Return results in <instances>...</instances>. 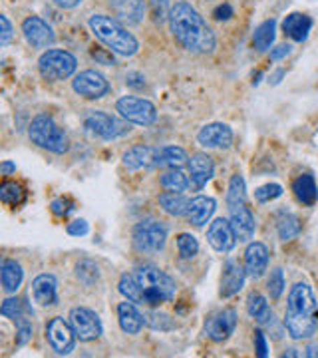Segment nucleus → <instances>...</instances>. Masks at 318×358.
I'll return each instance as SVG.
<instances>
[{
	"label": "nucleus",
	"instance_id": "5",
	"mask_svg": "<svg viewBox=\"0 0 318 358\" xmlns=\"http://www.w3.org/2000/svg\"><path fill=\"white\" fill-rule=\"evenodd\" d=\"M28 138L42 150H48L52 154H66L68 152V138L62 129L56 126V122L46 115H38L32 120L28 128Z\"/></svg>",
	"mask_w": 318,
	"mask_h": 358
},
{
	"label": "nucleus",
	"instance_id": "46",
	"mask_svg": "<svg viewBox=\"0 0 318 358\" xmlns=\"http://www.w3.org/2000/svg\"><path fill=\"white\" fill-rule=\"evenodd\" d=\"M254 350H256V355H259L261 358L268 357L267 338H265L263 331H256V333H254Z\"/></svg>",
	"mask_w": 318,
	"mask_h": 358
},
{
	"label": "nucleus",
	"instance_id": "31",
	"mask_svg": "<svg viewBox=\"0 0 318 358\" xmlns=\"http://www.w3.org/2000/svg\"><path fill=\"white\" fill-rule=\"evenodd\" d=\"M159 205L164 207L166 213L173 215V217L187 215V211H189V199L178 192L161 193V195H159Z\"/></svg>",
	"mask_w": 318,
	"mask_h": 358
},
{
	"label": "nucleus",
	"instance_id": "38",
	"mask_svg": "<svg viewBox=\"0 0 318 358\" xmlns=\"http://www.w3.org/2000/svg\"><path fill=\"white\" fill-rule=\"evenodd\" d=\"M143 320H145V324L153 329V331H161V333H166V331H171V329H175V322L173 319L166 315V313H157V310H150V313H143Z\"/></svg>",
	"mask_w": 318,
	"mask_h": 358
},
{
	"label": "nucleus",
	"instance_id": "26",
	"mask_svg": "<svg viewBox=\"0 0 318 358\" xmlns=\"http://www.w3.org/2000/svg\"><path fill=\"white\" fill-rule=\"evenodd\" d=\"M215 199L213 197H205V195H199L195 199L189 201V211H187V217L195 225V227H203L205 223L211 219V215L215 213Z\"/></svg>",
	"mask_w": 318,
	"mask_h": 358
},
{
	"label": "nucleus",
	"instance_id": "42",
	"mask_svg": "<svg viewBox=\"0 0 318 358\" xmlns=\"http://www.w3.org/2000/svg\"><path fill=\"white\" fill-rule=\"evenodd\" d=\"M76 273H78V277H80V279H82L84 282H86V275H89L92 282L98 281V277H100L98 267H96L94 263H89V261H82V263H78Z\"/></svg>",
	"mask_w": 318,
	"mask_h": 358
},
{
	"label": "nucleus",
	"instance_id": "24",
	"mask_svg": "<svg viewBox=\"0 0 318 358\" xmlns=\"http://www.w3.org/2000/svg\"><path fill=\"white\" fill-rule=\"evenodd\" d=\"M56 287H58V282L54 279V275H38L32 281V296L40 307H50L58 301Z\"/></svg>",
	"mask_w": 318,
	"mask_h": 358
},
{
	"label": "nucleus",
	"instance_id": "44",
	"mask_svg": "<svg viewBox=\"0 0 318 358\" xmlns=\"http://www.w3.org/2000/svg\"><path fill=\"white\" fill-rule=\"evenodd\" d=\"M68 235H74V237H84V235H88L89 225L86 219H74L72 223H68Z\"/></svg>",
	"mask_w": 318,
	"mask_h": 358
},
{
	"label": "nucleus",
	"instance_id": "17",
	"mask_svg": "<svg viewBox=\"0 0 318 358\" xmlns=\"http://www.w3.org/2000/svg\"><path fill=\"white\" fill-rule=\"evenodd\" d=\"M207 241L219 253H229L237 243V237L231 227L229 219H215L207 231Z\"/></svg>",
	"mask_w": 318,
	"mask_h": 358
},
{
	"label": "nucleus",
	"instance_id": "32",
	"mask_svg": "<svg viewBox=\"0 0 318 358\" xmlns=\"http://www.w3.org/2000/svg\"><path fill=\"white\" fill-rule=\"evenodd\" d=\"M189 162V157L185 154L183 148L178 145H166V148H159V154H157V167H167V169H175V167L185 166Z\"/></svg>",
	"mask_w": 318,
	"mask_h": 358
},
{
	"label": "nucleus",
	"instance_id": "28",
	"mask_svg": "<svg viewBox=\"0 0 318 358\" xmlns=\"http://www.w3.org/2000/svg\"><path fill=\"white\" fill-rule=\"evenodd\" d=\"M22 279H24V271L22 267L13 261V259H6L2 263V268H0V281H2V289L6 293H16L18 287L22 285Z\"/></svg>",
	"mask_w": 318,
	"mask_h": 358
},
{
	"label": "nucleus",
	"instance_id": "21",
	"mask_svg": "<svg viewBox=\"0 0 318 358\" xmlns=\"http://www.w3.org/2000/svg\"><path fill=\"white\" fill-rule=\"evenodd\" d=\"M268 265V249L263 243H251L245 251V271L247 277L261 279Z\"/></svg>",
	"mask_w": 318,
	"mask_h": 358
},
{
	"label": "nucleus",
	"instance_id": "48",
	"mask_svg": "<svg viewBox=\"0 0 318 358\" xmlns=\"http://www.w3.org/2000/svg\"><path fill=\"white\" fill-rule=\"evenodd\" d=\"M291 52H293V46H291V44H280V46L270 50V60H275V62H277V60H282V58H287Z\"/></svg>",
	"mask_w": 318,
	"mask_h": 358
},
{
	"label": "nucleus",
	"instance_id": "54",
	"mask_svg": "<svg viewBox=\"0 0 318 358\" xmlns=\"http://www.w3.org/2000/svg\"><path fill=\"white\" fill-rule=\"evenodd\" d=\"M305 357L308 358H317L318 357V345H310L308 348H306Z\"/></svg>",
	"mask_w": 318,
	"mask_h": 358
},
{
	"label": "nucleus",
	"instance_id": "6",
	"mask_svg": "<svg viewBox=\"0 0 318 358\" xmlns=\"http://www.w3.org/2000/svg\"><path fill=\"white\" fill-rule=\"evenodd\" d=\"M78 68V60L74 54L68 50H46L38 60V70L42 78L50 80V82H60L74 76Z\"/></svg>",
	"mask_w": 318,
	"mask_h": 358
},
{
	"label": "nucleus",
	"instance_id": "23",
	"mask_svg": "<svg viewBox=\"0 0 318 358\" xmlns=\"http://www.w3.org/2000/svg\"><path fill=\"white\" fill-rule=\"evenodd\" d=\"M117 319H120L122 331L127 334H138L141 331V327L145 324L143 313H140L136 303H131V301H124V303L117 305Z\"/></svg>",
	"mask_w": 318,
	"mask_h": 358
},
{
	"label": "nucleus",
	"instance_id": "8",
	"mask_svg": "<svg viewBox=\"0 0 318 358\" xmlns=\"http://www.w3.org/2000/svg\"><path fill=\"white\" fill-rule=\"evenodd\" d=\"M115 110L120 115L129 122V124H138V126H152L157 120V110L150 100H143L138 96H124L115 103Z\"/></svg>",
	"mask_w": 318,
	"mask_h": 358
},
{
	"label": "nucleus",
	"instance_id": "27",
	"mask_svg": "<svg viewBox=\"0 0 318 358\" xmlns=\"http://www.w3.org/2000/svg\"><path fill=\"white\" fill-rule=\"evenodd\" d=\"M293 192L294 197H296L303 205H308V207H310V205H315L318 201V185L310 173H305V176L294 179Z\"/></svg>",
	"mask_w": 318,
	"mask_h": 358
},
{
	"label": "nucleus",
	"instance_id": "20",
	"mask_svg": "<svg viewBox=\"0 0 318 358\" xmlns=\"http://www.w3.org/2000/svg\"><path fill=\"white\" fill-rule=\"evenodd\" d=\"M247 277V271L243 265H239V261H227L223 267V275H221V296H233L243 289V282Z\"/></svg>",
	"mask_w": 318,
	"mask_h": 358
},
{
	"label": "nucleus",
	"instance_id": "51",
	"mask_svg": "<svg viewBox=\"0 0 318 358\" xmlns=\"http://www.w3.org/2000/svg\"><path fill=\"white\" fill-rule=\"evenodd\" d=\"M56 6H60V8H66V10H72V8H76L80 6L84 0H52Z\"/></svg>",
	"mask_w": 318,
	"mask_h": 358
},
{
	"label": "nucleus",
	"instance_id": "52",
	"mask_svg": "<svg viewBox=\"0 0 318 358\" xmlns=\"http://www.w3.org/2000/svg\"><path fill=\"white\" fill-rule=\"evenodd\" d=\"M14 171H16V164H13V162H2V166H0V173L2 176H13Z\"/></svg>",
	"mask_w": 318,
	"mask_h": 358
},
{
	"label": "nucleus",
	"instance_id": "34",
	"mask_svg": "<svg viewBox=\"0 0 318 358\" xmlns=\"http://www.w3.org/2000/svg\"><path fill=\"white\" fill-rule=\"evenodd\" d=\"M191 179L187 173H183L179 167H175V169H169L167 173H164L161 176V187L164 189H167V192H185L187 187H189Z\"/></svg>",
	"mask_w": 318,
	"mask_h": 358
},
{
	"label": "nucleus",
	"instance_id": "47",
	"mask_svg": "<svg viewBox=\"0 0 318 358\" xmlns=\"http://www.w3.org/2000/svg\"><path fill=\"white\" fill-rule=\"evenodd\" d=\"M233 6H231L229 2H223V4H219L215 10H213V18L219 20V22H223V20H231V16H233Z\"/></svg>",
	"mask_w": 318,
	"mask_h": 358
},
{
	"label": "nucleus",
	"instance_id": "41",
	"mask_svg": "<svg viewBox=\"0 0 318 358\" xmlns=\"http://www.w3.org/2000/svg\"><path fill=\"white\" fill-rule=\"evenodd\" d=\"M267 291L270 294V299H279L282 291H284V275H282V271L280 268H275L273 273H270V277H268L267 281Z\"/></svg>",
	"mask_w": 318,
	"mask_h": 358
},
{
	"label": "nucleus",
	"instance_id": "4",
	"mask_svg": "<svg viewBox=\"0 0 318 358\" xmlns=\"http://www.w3.org/2000/svg\"><path fill=\"white\" fill-rule=\"evenodd\" d=\"M89 30L94 32V36L106 44L110 52H115L120 56H133L140 50V42L138 38L127 32L126 26H122L115 18L106 16V14H94L88 20Z\"/></svg>",
	"mask_w": 318,
	"mask_h": 358
},
{
	"label": "nucleus",
	"instance_id": "36",
	"mask_svg": "<svg viewBox=\"0 0 318 358\" xmlns=\"http://www.w3.org/2000/svg\"><path fill=\"white\" fill-rule=\"evenodd\" d=\"M277 231H279L280 241H291L301 233V223L293 213H280L277 221Z\"/></svg>",
	"mask_w": 318,
	"mask_h": 358
},
{
	"label": "nucleus",
	"instance_id": "12",
	"mask_svg": "<svg viewBox=\"0 0 318 358\" xmlns=\"http://www.w3.org/2000/svg\"><path fill=\"white\" fill-rule=\"evenodd\" d=\"M46 338H48V343H50L56 355L66 357V355H70L74 350L78 336L70 322H66L62 317H56L46 327Z\"/></svg>",
	"mask_w": 318,
	"mask_h": 358
},
{
	"label": "nucleus",
	"instance_id": "40",
	"mask_svg": "<svg viewBox=\"0 0 318 358\" xmlns=\"http://www.w3.org/2000/svg\"><path fill=\"white\" fill-rule=\"evenodd\" d=\"M282 195V185L279 183H267V185H261L256 192H254V197L259 203H270L275 199H279Z\"/></svg>",
	"mask_w": 318,
	"mask_h": 358
},
{
	"label": "nucleus",
	"instance_id": "15",
	"mask_svg": "<svg viewBox=\"0 0 318 358\" xmlns=\"http://www.w3.org/2000/svg\"><path fill=\"white\" fill-rule=\"evenodd\" d=\"M22 34H24L26 42L34 48H48L56 40L52 26L46 20H42L40 16H28L22 22Z\"/></svg>",
	"mask_w": 318,
	"mask_h": 358
},
{
	"label": "nucleus",
	"instance_id": "39",
	"mask_svg": "<svg viewBox=\"0 0 318 358\" xmlns=\"http://www.w3.org/2000/svg\"><path fill=\"white\" fill-rule=\"evenodd\" d=\"M178 249L179 255L183 257V259H193V257L197 255V251H199V243H197V239L191 233H181L178 237Z\"/></svg>",
	"mask_w": 318,
	"mask_h": 358
},
{
	"label": "nucleus",
	"instance_id": "7",
	"mask_svg": "<svg viewBox=\"0 0 318 358\" xmlns=\"http://www.w3.org/2000/svg\"><path fill=\"white\" fill-rule=\"evenodd\" d=\"M167 239L166 225L157 219H141L133 227V245L141 253H157Z\"/></svg>",
	"mask_w": 318,
	"mask_h": 358
},
{
	"label": "nucleus",
	"instance_id": "18",
	"mask_svg": "<svg viewBox=\"0 0 318 358\" xmlns=\"http://www.w3.org/2000/svg\"><path fill=\"white\" fill-rule=\"evenodd\" d=\"M157 154L159 148H152V145H133L129 148L122 162L127 169L136 171V169H147V167H157Z\"/></svg>",
	"mask_w": 318,
	"mask_h": 358
},
{
	"label": "nucleus",
	"instance_id": "1",
	"mask_svg": "<svg viewBox=\"0 0 318 358\" xmlns=\"http://www.w3.org/2000/svg\"><path fill=\"white\" fill-rule=\"evenodd\" d=\"M120 293L131 303L159 307L175 296V281L159 267L143 265L136 273H126L120 279Z\"/></svg>",
	"mask_w": 318,
	"mask_h": 358
},
{
	"label": "nucleus",
	"instance_id": "30",
	"mask_svg": "<svg viewBox=\"0 0 318 358\" xmlns=\"http://www.w3.org/2000/svg\"><path fill=\"white\" fill-rule=\"evenodd\" d=\"M247 310H249V315H251L259 324H268V327H270V322L275 320V315H273V310L268 307L267 299H265L263 294H249V299H247Z\"/></svg>",
	"mask_w": 318,
	"mask_h": 358
},
{
	"label": "nucleus",
	"instance_id": "50",
	"mask_svg": "<svg viewBox=\"0 0 318 358\" xmlns=\"http://www.w3.org/2000/svg\"><path fill=\"white\" fill-rule=\"evenodd\" d=\"M92 56L96 58V60H100L103 66H112L114 64V58H112V52H106V50H94L92 52Z\"/></svg>",
	"mask_w": 318,
	"mask_h": 358
},
{
	"label": "nucleus",
	"instance_id": "37",
	"mask_svg": "<svg viewBox=\"0 0 318 358\" xmlns=\"http://www.w3.org/2000/svg\"><path fill=\"white\" fill-rule=\"evenodd\" d=\"M0 199L6 205L18 207V205L24 203L26 193L18 183H14V181H2V185H0Z\"/></svg>",
	"mask_w": 318,
	"mask_h": 358
},
{
	"label": "nucleus",
	"instance_id": "9",
	"mask_svg": "<svg viewBox=\"0 0 318 358\" xmlns=\"http://www.w3.org/2000/svg\"><path fill=\"white\" fill-rule=\"evenodd\" d=\"M84 126L92 136L102 138V140H115V138H122L129 131V126L126 122L117 120L114 115L106 114V112H98V110L89 112L84 117Z\"/></svg>",
	"mask_w": 318,
	"mask_h": 358
},
{
	"label": "nucleus",
	"instance_id": "19",
	"mask_svg": "<svg viewBox=\"0 0 318 358\" xmlns=\"http://www.w3.org/2000/svg\"><path fill=\"white\" fill-rule=\"evenodd\" d=\"M187 167H189L191 185H193L195 189L205 187L207 181L213 178V171H215L213 157H209L207 154L191 155V159L187 162Z\"/></svg>",
	"mask_w": 318,
	"mask_h": 358
},
{
	"label": "nucleus",
	"instance_id": "43",
	"mask_svg": "<svg viewBox=\"0 0 318 358\" xmlns=\"http://www.w3.org/2000/svg\"><path fill=\"white\" fill-rule=\"evenodd\" d=\"M0 26H2V30H0V46H8L14 36L13 24H10L8 16H4V14L0 16Z\"/></svg>",
	"mask_w": 318,
	"mask_h": 358
},
{
	"label": "nucleus",
	"instance_id": "10",
	"mask_svg": "<svg viewBox=\"0 0 318 358\" xmlns=\"http://www.w3.org/2000/svg\"><path fill=\"white\" fill-rule=\"evenodd\" d=\"M70 324L76 333L78 341H82V343H92V341L102 336V320L89 308H72L70 310Z\"/></svg>",
	"mask_w": 318,
	"mask_h": 358
},
{
	"label": "nucleus",
	"instance_id": "45",
	"mask_svg": "<svg viewBox=\"0 0 318 358\" xmlns=\"http://www.w3.org/2000/svg\"><path fill=\"white\" fill-rule=\"evenodd\" d=\"M50 209L54 215H60V217H62V215H66L70 209H74V203H72L70 199H64V197H60V199H54V201H52Z\"/></svg>",
	"mask_w": 318,
	"mask_h": 358
},
{
	"label": "nucleus",
	"instance_id": "2",
	"mask_svg": "<svg viewBox=\"0 0 318 358\" xmlns=\"http://www.w3.org/2000/svg\"><path fill=\"white\" fill-rule=\"evenodd\" d=\"M169 28L173 38L187 52L209 54L215 50L217 38L213 30L207 26L203 16L197 13L189 2H178L169 10Z\"/></svg>",
	"mask_w": 318,
	"mask_h": 358
},
{
	"label": "nucleus",
	"instance_id": "49",
	"mask_svg": "<svg viewBox=\"0 0 318 358\" xmlns=\"http://www.w3.org/2000/svg\"><path fill=\"white\" fill-rule=\"evenodd\" d=\"M126 84L129 88H143L145 80H143V76H141L140 72H129L126 78Z\"/></svg>",
	"mask_w": 318,
	"mask_h": 358
},
{
	"label": "nucleus",
	"instance_id": "11",
	"mask_svg": "<svg viewBox=\"0 0 318 358\" xmlns=\"http://www.w3.org/2000/svg\"><path fill=\"white\" fill-rule=\"evenodd\" d=\"M2 317L10 319L18 329V336H16V345H26L32 336V322H30V310L26 307L20 299H6L0 308Z\"/></svg>",
	"mask_w": 318,
	"mask_h": 358
},
{
	"label": "nucleus",
	"instance_id": "53",
	"mask_svg": "<svg viewBox=\"0 0 318 358\" xmlns=\"http://www.w3.org/2000/svg\"><path fill=\"white\" fill-rule=\"evenodd\" d=\"M282 76H284V70H277L273 76L268 78V82L273 84V86H277V84H280V80H282Z\"/></svg>",
	"mask_w": 318,
	"mask_h": 358
},
{
	"label": "nucleus",
	"instance_id": "3",
	"mask_svg": "<svg viewBox=\"0 0 318 358\" xmlns=\"http://www.w3.org/2000/svg\"><path fill=\"white\" fill-rule=\"evenodd\" d=\"M284 327L294 341L310 338L317 333L318 308L312 289L306 282L294 285L289 293L287 313H284Z\"/></svg>",
	"mask_w": 318,
	"mask_h": 358
},
{
	"label": "nucleus",
	"instance_id": "33",
	"mask_svg": "<svg viewBox=\"0 0 318 358\" xmlns=\"http://www.w3.org/2000/svg\"><path fill=\"white\" fill-rule=\"evenodd\" d=\"M275 34H277V20L270 18L265 20L263 24H259L253 32V46L259 52L268 50L275 42Z\"/></svg>",
	"mask_w": 318,
	"mask_h": 358
},
{
	"label": "nucleus",
	"instance_id": "22",
	"mask_svg": "<svg viewBox=\"0 0 318 358\" xmlns=\"http://www.w3.org/2000/svg\"><path fill=\"white\" fill-rule=\"evenodd\" d=\"M231 227L235 231V237L239 239V241H249V239H253L254 229H256V225H254V217L253 213L241 205V207H235V209H231Z\"/></svg>",
	"mask_w": 318,
	"mask_h": 358
},
{
	"label": "nucleus",
	"instance_id": "35",
	"mask_svg": "<svg viewBox=\"0 0 318 358\" xmlns=\"http://www.w3.org/2000/svg\"><path fill=\"white\" fill-rule=\"evenodd\" d=\"M247 201V187H245V179L237 173L229 181V192H227V205L229 209L241 207Z\"/></svg>",
	"mask_w": 318,
	"mask_h": 358
},
{
	"label": "nucleus",
	"instance_id": "29",
	"mask_svg": "<svg viewBox=\"0 0 318 358\" xmlns=\"http://www.w3.org/2000/svg\"><path fill=\"white\" fill-rule=\"evenodd\" d=\"M110 6L114 8L117 18L126 22H140L143 16V0H110Z\"/></svg>",
	"mask_w": 318,
	"mask_h": 358
},
{
	"label": "nucleus",
	"instance_id": "25",
	"mask_svg": "<svg viewBox=\"0 0 318 358\" xmlns=\"http://www.w3.org/2000/svg\"><path fill=\"white\" fill-rule=\"evenodd\" d=\"M312 28V18L306 16L303 13H293L289 14L284 20H282V30L289 38H293L294 42H305L308 38V32Z\"/></svg>",
	"mask_w": 318,
	"mask_h": 358
},
{
	"label": "nucleus",
	"instance_id": "13",
	"mask_svg": "<svg viewBox=\"0 0 318 358\" xmlns=\"http://www.w3.org/2000/svg\"><path fill=\"white\" fill-rule=\"evenodd\" d=\"M72 88L76 94L88 98V100H100L103 98L108 92H110V82L106 80L102 72H96V70H84L80 72L74 82H72Z\"/></svg>",
	"mask_w": 318,
	"mask_h": 358
},
{
	"label": "nucleus",
	"instance_id": "14",
	"mask_svg": "<svg viewBox=\"0 0 318 358\" xmlns=\"http://www.w3.org/2000/svg\"><path fill=\"white\" fill-rule=\"evenodd\" d=\"M237 329V313L235 308H223L215 313L211 319L205 322V334L213 343H225Z\"/></svg>",
	"mask_w": 318,
	"mask_h": 358
},
{
	"label": "nucleus",
	"instance_id": "16",
	"mask_svg": "<svg viewBox=\"0 0 318 358\" xmlns=\"http://www.w3.org/2000/svg\"><path fill=\"white\" fill-rule=\"evenodd\" d=\"M197 140L203 148H209V150H229L233 143V129L227 124L213 122L199 129Z\"/></svg>",
	"mask_w": 318,
	"mask_h": 358
}]
</instances>
